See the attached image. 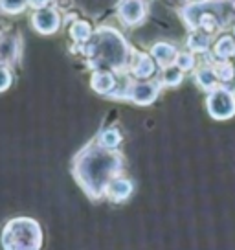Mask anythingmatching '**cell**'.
Wrapping results in <instances>:
<instances>
[{"instance_id": "cell-1", "label": "cell", "mask_w": 235, "mask_h": 250, "mask_svg": "<svg viewBox=\"0 0 235 250\" xmlns=\"http://www.w3.org/2000/svg\"><path fill=\"white\" fill-rule=\"evenodd\" d=\"M125 158L119 149H107L92 138L72 158V175L85 195L92 201H101L107 195L110 180L123 171Z\"/></svg>"}, {"instance_id": "cell-2", "label": "cell", "mask_w": 235, "mask_h": 250, "mask_svg": "<svg viewBox=\"0 0 235 250\" xmlns=\"http://www.w3.org/2000/svg\"><path fill=\"white\" fill-rule=\"evenodd\" d=\"M79 54L86 59V66L92 72L110 70L114 74L129 72L134 52L129 41L110 26L98 28L92 39L79 46Z\"/></svg>"}, {"instance_id": "cell-3", "label": "cell", "mask_w": 235, "mask_h": 250, "mask_svg": "<svg viewBox=\"0 0 235 250\" xmlns=\"http://www.w3.org/2000/svg\"><path fill=\"white\" fill-rule=\"evenodd\" d=\"M42 241V228L32 217L9 219L0 232L2 250H40Z\"/></svg>"}, {"instance_id": "cell-4", "label": "cell", "mask_w": 235, "mask_h": 250, "mask_svg": "<svg viewBox=\"0 0 235 250\" xmlns=\"http://www.w3.org/2000/svg\"><path fill=\"white\" fill-rule=\"evenodd\" d=\"M160 92H162L160 79H145V81L133 79L121 90H118L112 98L127 100V102H133L134 105H140V107H147V105L157 102Z\"/></svg>"}, {"instance_id": "cell-5", "label": "cell", "mask_w": 235, "mask_h": 250, "mask_svg": "<svg viewBox=\"0 0 235 250\" xmlns=\"http://www.w3.org/2000/svg\"><path fill=\"white\" fill-rule=\"evenodd\" d=\"M206 109L213 120H230L235 116V92L224 85H219L215 90L208 92L206 98Z\"/></svg>"}, {"instance_id": "cell-6", "label": "cell", "mask_w": 235, "mask_h": 250, "mask_svg": "<svg viewBox=\"0 0 235 250\" xmlns=\"http://www.w3.org/2000/svg\"><path fill=\"white\" fill-rule=\"evenodd\" d=\"M116 13L123 26L134 28L145 21L147 4L145 0H119L116 4Z\"/></svg>"}, {"instance_id": "cell-7", "label": "cell", "mask_w": 235, "mask_h": 250, "mask_svg": "<svg viewBox=\"0 0 235 250\" xmlns=\"http://www.w3.org/2000/svg\"><path fill=\"white\" fill-rule=\"evenodd\" d=\"M61 22H63L61 13L55 8H52V6L39 9V11H33L32 15L33 30L40 33V35H54V33H57L59 28H61Z\"/></svg>"}, {"instance_id": "cell-8", "label": "cell", "mask_w": 235, "mask_h": 250, "mask_svg": "<svg viewBox=\"0 0 235 250\" xmlns=\"http://www.w3.org/2000/svg\"><path fill=\"white\" fill-rule=\"evenodd\" d=\"M22 52V44L19 35L11 33V31H2L0 33V62L2 64H13L19 61Z\"/></svg>"}, {"instance_id": "cell-9", "label": "cell", "mask_w": 235, "mask_h": 250, "mask_svg": "<svg viewBox=\"0 0 235 250\" xmlns=\"http://www.w3.org/2000/svg\"><path fill=\"white\" fill-rule=\"evenodd\" d=\"M157 72V62L151 57V54H145V52H136L131 61V66H129V74L133 79H138V81H145V79H153Z\"/></svg>"}, {"instance_id": "cell-10", "label": "cell", "mask_w": 235, "mask_h": 250, "mask_svg": "<svg viewBox=\"0 0 235 250\" xmlns=\"http://www.w3.org/2000/svg\"><path fill=\"white\" fill-rule=\"evenodd\" d=\"M92 90L101 96H114L118 92V74L110 70H96L90 76Z\"/></svg>"}, {"instance_id": "cell-11", "label": "cell", "mask_w": 235, "mask_h": 250, "mask_svg": "<svg viewBox=\"0 0 235 250\" xmlns=\"http://www.w3.org/2000/svg\"><path fill=\"white\" fill-rule=\"evenodd\" d=\"M133 191H134L133 182H131L129 179H125L123 175H119V177L110 180L105 199H109V201H112V203H116V204L125 203L127 199L133 195Z\"/></svg>"}, {"instance_id": "cell-12", "label": "cell", "mask_w": 235, "mask_h": 250, "mask_svg": "<svg viewBox=\"0 0 235 250\" xmlns=\"http://www.w3.org/2000/svg\"><path fill=\"white\" fill-rule=\"evenodd\" d=\"M151 57L155 59L160 68H165V66H171L176 61V55H178V50L175 44L171 42H165V41H160V42H155L151 46Z\"/></svg>"}, {"instance_id": "cell-13", "label": "cell", "mask_w": 235, "mask_h": 250, "mask_svg": "<svg viewBox=\"0 0 235 250\" xmlns=\"http://www.w3.org/2000/svg\"><path fill=\"white\" fill-rule=\"evenodd\" d=\"M188 50L193 54H208L212 46V35L202 30H191L186 39Z\"/></svg>"}, {"instance_id": "cell-14", "label": "cell", "mask_w": 235, "mask_h": 250, "mask_svg": "<svg viewBox=\"0 0 235 250\" xmlns=\"http://www.w3.org/2000/svg\"><path fill=\"white\" fill-rule=\"evenodd\" d=\"M213 57L220 61H228L235 57V37L230 33H222L213 44Z\"/></svg>"}, {"instance_id": "cell-15", "label": "cell", "mask_w": 235, "mask_h": 250, "mask_svg": "<svg viewBox=\"0 0 235 250\" xmlns=\"http://www.w3.org/2000/svg\"><path fill=\"white\" fill-rule=\"evenodd\" d=\"M195 83L200 86L202 90H206V92H212V90H215V88L220 85L219 78H217V74H215L212 64H204L200 68H196Z\"/></svg>"}, {"instance_id": "cell-16", "label": "cell", "mask_w": 235, "mask_h": 250, "mask_svg": "<svg viewBox=\"0 0 235 250\" xmlns=\"http://www.w3.org/2000/svg\"><path fill=\"white\" fill-rule=\"evenodd\" d=\"M92 35H94V30H92L90 22H86V21H83V19H76V21L72 22L70 37L78 46L88 42V41L92 39Z\"/></svg>"}, {"instance_id": "cell-17", "label": "cell", "mask_w": 235, "mask_h": 250, "mask_svg": "<svg viewBox=\"0 0 235 250\" xmlns=\"http://www.w3.org/2000/svg\"><path fill=\"white\" fill-rule=\"evenodd\" d=\"M213 70L219 78V83L224 86H230L235 81V62L232 59L228 61H220V59H215L213 61Z\"/></svg>"}, {"instance_id": "cell-18", "label": "cell", "mask_w": 235, "mask_h": 250, "mask_svg": "<svg viewBox=\"0 0 235 250\" xmlns=\"http://www.w3.org/2000/svg\"><path fill=\"white\" fill-rule=\"evenodd\" d=\"M96 140L99 142L103 147L118 149L121 146V142H123V134L119 133L118 127H107V129H103L101 133L96 136Z\"/></svg>"}, {"instance_id": "cell-19", "label": "cell", "mask_w": 235, "mask_h": 250, "mask_svg": "<svg viewBox=\"0 0 235 250\" xmlns=\"http://www.w3.org/2000/svg\"><path fill=\"white\" fill-rule=\"evenodd\" d=\"M182 81H184V72H182L176 64H171V66L162 68V76H160L162 86H178Z\"/></svg>"}, {"instance_id": "cell-20", "label": "cell", "mask_w": 235, "mask_h": 250, "mask_svg": "<svg viewBox=\"0 0 235 250\" xmlns=\"http://www.w3.org/2000/svg\"><path fill=\"white\" fill-rule=\"evenodd\" d=\"M28 8V0H0V11L8 15H19Z\"/></svg>"}, {"instance_id": "cell-21", "label": "cell", "mask_w": 235, "mask_h": 250, "mask_svg": "<svg viewBox=\"0 0 235 250\" xmlns=\"http://www.w3.org/2000/svg\"><path fill=\"white\" fill-rule=\"evenodd\" d=\"M175 64H176V66H178L184 74H186V72L195 70V64H196L195 54H193V52H189V50H188V52H178Z\"/></svg>"}, {"instance_id": "cell-22", "label": "cell", "mask_w": 235, "mask_h": 250, "mask_svg": "<svg viewBox=\"0 0 235 250\" xmlns=\"http://www.w3.org/2000/svg\"><path fill=\"white\" fill-rule=\"evenodd\" d=\"M13 83V72L8 64H0V92H6Z\"/></svg>"}, {"instance_id": "cell-23", "label": "cell", "mask_w": 235, "mask_h": 250, "mask_svg": "<svg viewBox=\"0 0 235 250\" xmlns=\"http://www.w3.org/2000/svg\"><path fill=\"white\" fill-rule=\"evenodd\" d=\"M50 4H52V0H28V8H32L33 11L50 8Z\"/></svg>"}, {"instance_id": "cell-24", "label": "cell", "mask_w": 235, "mask_h": 250, "mask_svg": "<svg viewBox=\"0 0 235 250\" xmlns=\"http://www.w3.org/2000/svg\"><path fill=\"white\" fill-rule=\"evenodd\" d=\"M232 35H234V37H235V26H234V33H232Z\"/></svg>"}, {"instance_id": "cell-25", "label": "cell", "mask_w": 235, "mask_h": 250, "mask_svg": "<svg viewBox=\"0 0 235 250\" xmlns=\"http://www.w3.org/2000/svg\"><path fill=\"white\" fill-rule=\"evenodd\" d=\"M0 64H2V62H0Z\"/></svg>"}]
</instances>
